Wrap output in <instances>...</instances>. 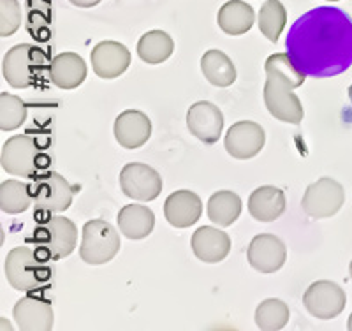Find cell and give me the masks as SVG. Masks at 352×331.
<instances>
[{
	"label": "cell",
	"mask_w": 352,
	"mask_h": 331,
	"mask_svg": "<svg viewBox=\"0 0 352 331\" xmlns=\"http://www.w3.org/2000/svg\"><path fill=\"white\" fill-rule=\"evenodd\" d=\"M287 25V11L280 0H266L259 11V30L272 43H278V37Z\"/></svg>",
	"instance_id": "cell-28"
},
{
	"label": "cell",
	"mask_w": 352,
	"mask_h": 331,
	"mask_svg": "<svg viewBox=\"0 0 352 331\" xmlns=\"http://www.w3.org/2000/svg\"><path fill=\"white\" fill-rule=\"evenodd\" d=\"M115 140L127 150H136L143 147L152 136V122L148 115L138 109H127L115 120Z\"/></svg>",
	"instance_id": "cell-17"
},
{
	"label": "cell",
	"mask_w": 352,
	"mask_h": 331,
	"mask_svg": "<svg viewBox=\"0 0 352 331\" xmlns=\"http://www.w3.org/2000/svg\"><path fill=\"white\" fill-rule=\"evenodd\" d=\"M32 242L46 259L60 261L71 255L78 244V228L71 219L62 215L41 220L34 229Z\"/></svg>",
	"instance_id": "cell-4"
},
{
	"label": "cell",
	"mask_w": 352,
	"mask_h": 331,
	"mask_svg": "<svg viewBox=\"0 0 352 331\" xmlns=\"http://www.w3.org/2000/svg\"><path fill=\"white\" fill-rule=\"evenodd\" d=\"M241 200L236 192L219 191L208 200V219L220 228H229L241 215Z\"/></svg>",
	"instance_id": "cell-25"
},
{
	"label": "cell",
	"mask_w": 352,
	"mask_h": 331,
	"mask_svg": "<svg viewBox=\"0 0 352 331\" xmlns=\"http://www.w3.org/2000/svg\"><path fill=\"white\" fill-rule=\"evenodd\" d=\"M201 71L213 87L226 88L236 81V67L232 60L220 50H210L201 58Z\"/></svg>",
	"instance_id": "cell-24"
},
{
	"label": "cell",
	"mask_w": 352,
	"mask_h": 331,
	"mask_svg": "<svg viewBox=\"0 0 352 331\" xmlns=\"http://www.w3.org/2000/svg\"><path fill=\"white\" fill-rule=\"evenodd\" d=\"M120 247V235L106 220L94 219L83 226L80 257L90 266H99L115 259Z\"/></svg>",
	"instance_id": "cell-6"
},
{
	"label": "cell",
	"mask_w": 352,
	"mask_h": 331,
	"mask_svg": "<svg viewBox=\"0 0 352 331\" xmlns=\"http://www.w3.org/2000/svg\"><path fill=\"white\" fill-rule=\"evenodd\" d=\"M349 99H351V103H352V85L349 87Z\"/></svg>",
	"instance_id": "cell-34"
},
{
	"label": "cell",
	"mask_w": 352,
	"mask_h": 331,
	"mask_svg": "<svg viewBox=\"0 0 352 331\" xmlns=\"http://www.w3.org/2000/svg\"><path fill=\"white\" fill-rule=\"evenodd\" d=\"M48 69L52 83L62 90H74L87 80V64L78 53L65 52L56 55Z\"/></svg>",
	"instance_id": "cell-20"
},
{
	"label": "cell",
	"mask_w": 352,
	"mask_h": 331,
	"mask_svg": "<svg viewBox=\"0 0 352 331\" xmlns=\"http://www.w3.org/2000/svg\"><path fill=\"white\" fill-rule=\"evenodd\" d=\"M285 194L278 187L264 185L248 197V213L259 222H273L285 212Z\"/></svg>",
	"instance_id": "cell-21"
},
{
	"label": "cell",
	"mask_w": 352,
	"mask_h": 331,
	"mask_svg": "<svg viewBox=\"0 0 352 331\" xmlns=\"http://www.w3.org/2000/svg\"><path fill=\"white\" fill-rule=\"evenodd\" d=\"M118 229L129 239H143L152 235L155 228V215L143 204H125L116 217Z\"/></svg>",
	"instance_id": "cell-22"
},
{
	"label": "cell",
	"mask_w": 352,
	"mask_h": 331,
	"mask_svg": "<svg viewBox=\"0 0 352 331\" xmlns=\"http://www.w3.org/2000/svg\"><path fill=\"white\" fill-rule=\"evenodd\" d=\"M256 21L254 8L243 0H229L217 14V23L228 36H243Z\"/></svg>",
	"instance_id": "cell-23"
},
{
	"label": "cell",
	"mask_w": 352,
	"mask_h": 331,
	"mask_svg": "<svg viewBox=\"0 0 352 331\" xmlns=\"http://www.w3.org/2000/svg\"><path fill=\"white\" fill-rule=\"evenodd\" d=\"M247 259L257 272L275 273L287 261V248L278 236L261 233L248 245Z\"/></svg>",
	"instance_id": "cell-12"
},
{
	"label": "cell",
	"mask_w": 352,
	"mask_h": 331,
	"mask_svg": "<svg viewBox=\"0 0 352 331\" xmlns=\"http://www.w3.org/2000/svg\"><path fill=\"white\" fill-rule=\"evenodd\" d=\"M349 273H351V279H352V261H351V264H349Z\"/></svg>",
	"instance_id": "cell-35"
},
{
	"label": "cell",
	"mask_w": 352,
	"mask_h": 331,
	"mask_svg": "<svg viewBox=\"0 0 352 331\" xmlns=\"http://www.w3.org/2000/svg\"><path fill=\"white\" fill-rule=\"evenodd\" d=\"M347 328H349V330L352 331V314L349 315V323H347Z\"/></svg>",
	"instance_id": "cell-33"
},
{
	"label": "cell",
	"mask_w": 352,
	"mask_h": 331,
	"mask_svg": "<svg viewBox=\"0 0 352 331\" xmlns=\"http://www.w3.org/2000/svg\"><path fill=\"white\" fill-rule=\"evenodd\" d=\"M21 27V8L18 0H0V36L9 37Z\"/></svg>",
	"instance_id": "cell-31"
},
{
	"label": "cell",
	"mask_w": 352,
	"mask_h": 331,
	"mask_svg": "<svg viewBox=\"0 0 352 331\" xmlns=\"http://www.w3.org/2000/svg\"><path fill=\"white\" fill-rule=\"evenodd\" d=\"M16 326L21 331H50L53 328L52 301L41 296H23L12 308Z\"/></svg>",
	"instance_id": "cell-16"
},
{
	"label": "cell",
	"mask_w": 352,
	"mask_h": 331,
	"mask_svg": "<svg viewBox=\"0 0 352 331\" xmlns=\"http://www.w3.org/2000/svg\"><path fill=\"white\" fill-rule=\"evenodd\" d=\"M34 203L30 185L18 180H6L0 185V210L9 215L27 212Z\"/></svg>",
	"instance_id": "cell-27"
},
{
	"label": "cell",
	"mask_w": 352,
	"mask_h": 331,
	"mask_svg": "<svg viewBox=\"0 0 352 331\" xmlns=\"http://www.w3.org/2000/svg\"><path fill=\"white\" fill-rule=\"evenodd\" d=\"M345 203V191L340 182L329 176H322L312 185H308L301 206L312 219H328L340 212Z\"/></svg>",
	"instance_id": "cell-7"
},
{
	"label": "cell",
	"mask_w": 352,
	"mask_h": 331,
	"mask_svg": "<svg viewBox=\"0 0 352 331\" xmlns=\"http://www.w3.org/2000/svg\"><path fill=\"white\" fill-rule=\"evenodd\" d=\"M303 305L314 317L320 321H329L344 312L347 305V296L338 284L331 280H319L305 291Z\"/></svg>",
	"instance_id": "cell-9"
},
{
	"label": "cell",
	"mask_w": 352,
	"mask_h": 331,
	"mask_svg": "<svg viewBox=\"0 0 352 331\" xmlns=\"http://www.w3.org/2000/svg\"><path fill=\"white\" fill-rule=\"evenodd\" d=\"M175 52V41L164 30H150L138 43V55L150 65L162 64Z\"/></svg>",
	"instance_id": "cell-26"
},
{
	"label": "cell",
	"mask_w": 352,
	"mask_h": 331,
	"mask_svg": "<svg viewBox=\"0 0 352 331\" xmlns=\"http://www.w3.org/2000/svg\"><path fill=\"white\" fill-rule=\"evenodd\" d=\"M298 27L305 30V39L292 34L287 50L301 71L314 76H331L352 64V21L342 12L333 11L331 21L317 23V34L303 18Z\"/></svg>",
	"instance_id": "cell-1"
},
{
	"label": "cell",
	"mask_w": 352,
	"mask_h": 331,
	"mask_svg": "<svg viewBox=\"0 0 352 331\" xmlns=\"http://www.w3.org/2000/svg\"><path fill=\"white\" fill-rule=\"evenodd\" d=\"M48 261L37 252V248L36 250L30 247L12 248L6 257L4 266L8 282L16 291L41 289L52 279V270L46 264Z\"/></svg>",
	"instance_id": "cell-3"
},
{
	"label": "cell",
	"mask_w": 352,
	"mask_h": 331,
	"mask_svg": "<svg viewBox=\"0 0 352 331\" xmlns=\"http://www.w3.org/2000/svg\"><path fill=\"white\" fill-rule=\"evenodd\" d=\"M120 189L131 200L153 201L162 192V178L148 164L131 162L120 171Z\"/></svg>",
	"instance_id": "cell-10"
},
{
	"label": "cell",
	"mask_w": 352,
	"mask_h": 331,
	"mask_svg": "<svg viewBox=\"0 0 352 331\" xmlns=\"http://www.w3.org/2000/svg\"><path fill=\"white\" fill-rule=\"evenodd\" d=\"M203 215L201 197L192 191L182 189L169 195L164 203V217L173 228H190Z\"/></svg>",
	"instance_id": "cell-18"
},
{
	"label": "cell",
	"mask_w": 352,
	"mask_h": 331,
	"mask_svg": "<svg viewBox=\"0 0 352 331\" xmlns=\"http://www.w3.org/2000/svg\"><path fill=\"white\" fill-rule=\"evenodd\" d=\"M264 143H266L264 129L250 120H241L231 125L224 140V147L229 156L240 160L256 157L264 148Z\"/></svg>",
	"instance_id": "cell-13"
},
{
	"label": "cell",
	"mask_w": 352,
	"mask_h": 331,
	"mask_svg": "<svg viewBox=\"0 0 352 331\" xmlns=\"http://www.w3.org/2000/svg\"><path fill=\"white\" fill-rule=\"evenodd\" d=\"M30 192H32L34 204L41 212H52L60 213L65 212L72 204V192L71 184L58 173H46L30 185Z\"/></svg>",
	"instance_id": "cell-8"
},
{
	"label": "cell",
	"mask_w": 352,
	"mask_h": 331,
	"mask_svg": "<svg viewBox=\"0 0 352 331\" xmlns=\"http://www.w3.org/2000/svg\"><path fill=\"white\" fill-rule=\"evenodd\" d=\"M39 148L27 134L12 136L2 147L0 164L6 173L12 176H32L37 171Z\"/></svg>",
	"instance_id": "cell-11"
},
{
	"label": "cell",
	"mask_w": 352,
	"mask_h": 331,
	"mask_svg": "<svg viewBox=\"0 0 352 331\" xmlns=\"http://www.w3.org/2000/svg\"><path fill=\"white\" fill-rule=\"evenodd\" d=\"M27 120V106L23 100L8 92L0 94V129L14 131L21 127Z\"/></svg>",
	"instance_id": "cell-30"
},
{
	"label": "cell",
	"mask_w": 352,
	"mask_h": 331,
	"mask_svg": "<svg viewBox=\"0 0 352 331\" xmlns=\"http://www.w3.org/2000/svg\"><path fill=\"white\" fill-rule=\"evenodd\" d=\"M291 312L282 299L268 298L256 308V324L259 330L278 331L289 323Z\"/></svg>",
	"instance_id": "cell-29"
},
{
	"label": "cell",
	"mask_w": 352,
	"mask_h": 331,
	"mask_svg": "<svg viewBox=\"0 0 352 331\" xmlns=\"http://www.w3.org/2000/svg\"><path fill=\"white\" fill-rule=\"evenodd\" d=\"M190 245L197 259L208 264L224 261L231 252V238L228 233L212 228V226H203L197 229L192 235Z\"/></svg>",
	"instance_id": "cell-19"
},
{
	"label": "cell",
	"mask_w": 352,
	"mask_h": 331,
	"mask_svg": "<svg viewBox=\"0 0 352 331\" xmlns=\"http://www.w3.org/2000/svg\"><path fill=\"white\" fill-rule=\"evenodd\" d=\"M48 64V56L34 44L12 46L2 60V74L12 88L32 87Z\"/></svg>",
	"instance_id": "cell-5"
},
{
	"label": "cell",
	"mask_w": 352,
	"mask_h": 331,
	"mask_svg": "<svg viewBox=\"0 0 352 331\" xmlns=\"http://www.w3.org/2000/svg\"><path fill=\"white\" fill-rule=\"evenodd\" d=\"M187 127L201 143L213 145L219 141L224 131V115L213 103L199 100L188 108Z\"/></svg>",
	"instance_id": "cell-14"
},
{
	"label": "cell",
	"mask_w": 352,
	"mask_h": 331,
	"mask_svg": "<svg viewBox=\"0 0 352 331\" xmlns=\"http://www.w3.org/2000/svg\"><path fill=\"white\" fill-rule=\"evenodd\" d=\"M326 2H340V0H326Z\"/></svg>",
	"instance_id": "cell-36"
},
{
	"label": "cell",
	"mask_w": 352,
	"mask_h": 331,
	"mask_svg": "<svg viewBox=\"0 0 352 331\" xmlns=\"http://www.w3.org/2000/svg\"><path fill=\"white\" fill-rule=\"evenodd\" d=\"M72 6H76V8H94V6H99L102 0H69Z\"/></svg>",
	"instance_id": "cell-32"
},
{
	"label": "cell",
	"mask_w": 352,
	"mask_h": 331,
	"mask_svg": "<svg viewBox=\"0 0 352 331\" xmlns=\"http://www.w3.org/2000/svg\"><path fill=\"white\" fill-rule=\"evenodd\" d=\"M92 69L102 80H115L122 76L131 65V52L116 41H102L94 46L90 53Z\"/></svg>",
	"instance_id": "cell-15"
},
{
	"label": "cell",
	"mask_w": 352,
	"mask_h": 331,
	"mask_svg": "<svg viewBox=\"0 0 352 331\" xmlns=\"http://www.w3.org/2000/svg\"><path fill=\"white\" fill-rule=\"evenodd\" d=\"M264 71L266 83L263 96L270 115L285 124L298 125L303 120L305 111L294 90L305 83L307 72L294 64L289 53H275L268 56Z\"/></svg>",
	"instance_id": "cell-2"
}]
</instances>
